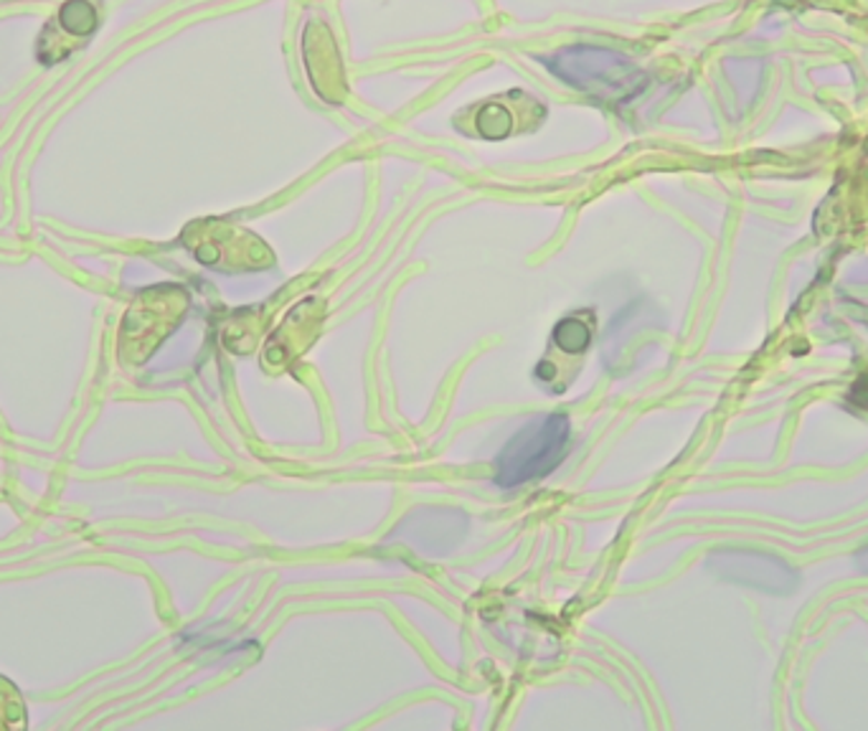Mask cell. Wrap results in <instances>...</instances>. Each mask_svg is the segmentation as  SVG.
Masks as SVG:
<instances>
[{
    "mask_svg": "<svg viewBox=\"0 0 868 731\" xmlns=\"http://www.w3.org/2000/svg\"><path fill=\"white\" fill-rule=\"evenodd\" d=\"M569 437L571 422L567 414H546L520 426L500 450L493 483L508 491L551 473L567 455Z\"/></svg>",
    "mask_w": 868,
    "mask_h": 731,
    "instance_id": "6da1fadb",
    "label": "cell"
},
{
    "mask_svg": "<svg viewBox=\"0 0 868 731\" xmlns=\"http://www.w3.org/2000/svg\"><path fill=\"white\" fill-rule=\"evenodd\" d=\"M554 72L600 100H628L638 90V72L622 56L604 49L577 47L557 56Z\"/></svg>",
    "mask_w": 868,
    "mask_h": 731,
    "instance_id": "7a4b0ae2",
    "label": "cell"
},
{
    "mask_svg": "<svg viewBox=\"0 0 868 731\" xmlns=\"http://www.w3.org/2000/svg\"><path fill=\"white\" fill-rule=\"evenodd\" d=\"M59 25L76 39H84L97 29V11L90 0H66L59 11Z\"/></svg>",
    "mask_w": 868,
    "mask_h": 731,
    "instance_id": "3957f363",
    "label": "cell"
},
{
    "mask_svg": "<svg viewBox=\"0 0 868 731\" xmlns=\"http://www.w3.org/2000/svg\"><path fill=\"white\" fill-rule=\"evenodd\" d=\"M592 341V330H589L581 320L567 318L561 320L554 330V343H557L564 353H581Z\"/></svg>",
    "mask_w": 868,
    "mask_h": 731,
    "instance_id": "277c9868",
    "label": "cell"
}]
</instances>
